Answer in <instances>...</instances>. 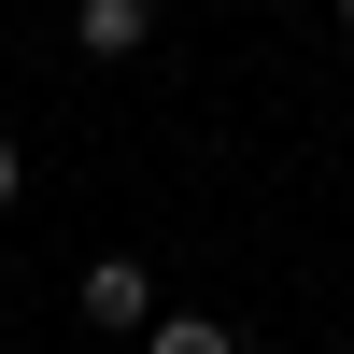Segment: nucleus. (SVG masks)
I'll list each match as a JSON object with an SVG mask.
<instances>
[{"mask_svg": "<svg viewBox=\"0 0 354 354\" xmlns=\"http://www.w3.org/2000/svg\"><path fill=\"white\" fill-rule=\"evenodd\" d=\"M326 15H340V43H354V0H326Z\"/></svg>", "mask_w": 354, "mask_h": 354, "instance_id": "nucleus-5", "label": "nucleus"}, {"mask_svg": "<svg viewBox=\"0 0 354 354\" xmlns=\"http://www.w3.org/2000/svg\"><path fill=\"white\" fill-rule=\"evenodd\" d=\"M156 15H170V0H71V57H142Z\"/></svg>", "mask_w": 354, "mask_h": 354, "instance_id": "nucleus-2", "label": "nucleus"}, {"mask_svg": "<svg viewBox=\"0 0 354 354\" xmlns=\"http://www.w3.org/2000/svg\"><path fill=\"white\" fill-rule=\"evenodd\" d=\"M142 354H241V340H227V312H156Z\"/></svg>", "mask_w": 354, "mask_h": 354, "instance_id": "nucleus-3", "label": "nucleus"}, {"mask_svg": "<svg viewBox=\"0 0 354 354\" xmlns=\"http://www.w3.org/2000/svg\"><path fill=\"white\" fill-rule=\"evenodd\" d=\"M15 198H28V156H15V128H0V213H15Z\"/></svg>", "mask_w": 354, "mask_h": 354, "instance_id": "nucleus-4", "label": "nucleus"}, {"mask_svg": "<svg viewBox=\"0 0 354 354\" xmlns=\"http://www.w3.org/2000/svg\"><path fill=\"white\" fill-rule=\"evenodd\" d=\"M71 312H85L100 340H142L170 298H156V270H142V255H85V270H71Z\"/></svg>", "mask_w": 354, "mask_h": 354, "instance_id": "nucleus-1", "label": "nucleus"}]
</instances>
